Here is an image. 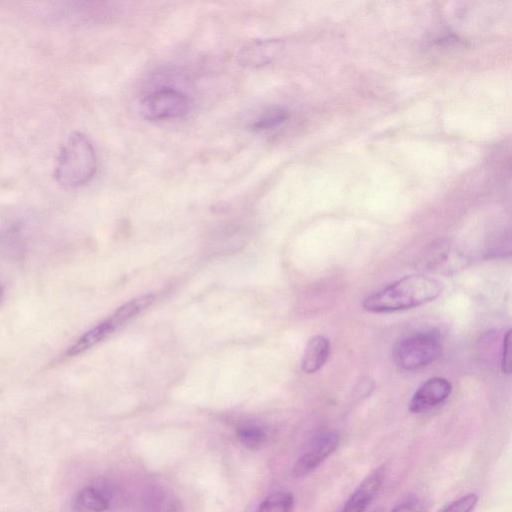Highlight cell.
<instances>
[{
	"instance_id": "6da1fadb",
	"label": "cell",
	"mask_w": 512,
	"mask_h": 512,
	"mask_svg": "<svg viewBox=\"0 0 512 512\" xmlns=\"http://www.w3.org/2000/svg\"><path fill=\"white\" fill-rule=\"evenodd\" d=\"M442 284L429 276H405L385 288L370 294L363 301V308L373 313L406 310L436 299Z\"/></svg>"
},
{
	"instance_id": "7a4b0ae2",
	"label": "cell",
	"mask_w": 512,
	"mask_h": 512,
	"mask_svg": "<svg viewBox=\"0 0 512 512\" xmlns=\"http://www.w3.org/2000/svg\"><path fill=\"white\" fill-rule=\"evenodd\" d=\"M97 171V156L89 138L78 131L64 140L57 155L54 176L63 187L76 188L90 182Z\"/></svg>"
},
{
	"instance_id": "3957f363",
	"label": "cell",
	"mask_w": 512,
	"mask_h": 512,
	"mask_svg": "<svg viewBox=\"0 0 512 512\" xmlns=\"http://www.w3.org/2000/svg\"><path fill=\"white\" fill-rule=\"evenodd\" d=\"M146 296H139L119 307L112 315L85 332L65 351V357H74L97 345L121 328L141 311L149 307Z\"/></svg>"
},
{
	"instance_id": "277c9868",
	"label": "cell",
	"mask_w": 512,
	"mask_h": 512,
	"mask_svg": "<svg viewBox=\"0 0 512 512\" xmlns=\"http://www.w3.org/2000/svg\"><path fill=\"white\" fill-rule=\"evenodd\" d=\"M442 345L432 333H417L401 339L394 349L395 363L403 370H416L437 360Z\"/></svg>"
},
{
	"instance_id": "5b68a950",
	"label": "cell",
	"mask_w": 512,
	"mask_h": 512,
	"mask_svg": "<svg viewBox=\"0 0 512 512\" xmlns=\"http://www.w3.org/2000/svg\"><path fill=\"white\" fill-rule=\"evenodd\" d=\"M190 108L187 96L174 88L164 87L145 96L139 112L147 121L176 119L185 116Z\"/></svg>"
},
{
	"instance_id": "8992f818",
	"label": "cell",
	"mask_w": 512,
	"mask_h": 512,
	"mask_svg": "<svg viewBox=\"0 0 512 512\" xmlns=\"http://www.w3.org/2000/svg\"><path fill=\"white\" fill-rule=\"evenodd\" d=\"M338 444L339 436L334 431H325L315 436L304 453L294 463L293 476L301 478L313 472L336 450Z\"/></svg>"
},
{
	"instance_id": "52a82bcc",
	"label": "cell",
	"mask_w": 512,
	"mask_h": 512,
	"mask_svg": "<svg viewBox=\"0 0 512 512\" xmlns=\"http://www.w3.org/2000/svg\"><path fill=\"white\" fill-rule=\"evenodd\" d=\"M452 391L451 383L442 377H433L424 382L414 393L409 404L412 413L426 412L442 404Z\"/></svg>"
},
{
	"instance_id": "ba28073f",
	"label": "cell",
	"mask_w": 512,
	"mask_h": 512,
	"mask_svg": "<svg viewBox=\"0 0 512 512\" xmlns=\"http://www.w3.org/2000/svg\"><path fill=\"white\" fill-rule=\"evenodd\" d=\"M280 47V42L276 39H255L239 50L237 61L247 68H260L272 61Z\"/></svg>"
},
{
	"instance_id": "9c48e42d",
	"label": "cell",
	"mask_w": 512,
	"mask_h": 512,
	"mask_svg": "<svg viewBox=\"0 0 512 512\" xmlns=\"http://www.w3.org/2000/svg\"><path fill=\"white\" fill-rule=\"evenodd\" d=\"M112 492L103 483L90 484L80 489L73 499L75 512H105L109 509Z\"/></svg>"
},
{
	"instance_id": "30bf717a",
	"label": "cell",
	"mask_w": 512,
	"mask_h": 512,
	"mask_svg": "<svg viewBox=\"0 0 512 512\" xmlns=\"http://www.w3.org/2000/svg\"><path fill=\"white\" fill-rule=\"evenodd\" d=\"M384 480V468L367 476L351 494L340 512H364L378 494Z\"/></svg>"
},
{
	"instance_id": "8fae6325",
	"label": "cell",
	"mask_w": 512,
	"mask_h": 512,
	"mask_svg": "<svg viewBox=\"0 0 512 512\" xmlns=\"http://www.w3.org/2000/svg\"><path fill=\"white\" fill-rule=\"evenodd\" d=\"M146 512H183L181 500L163 487H150L143 498Z\"/></svg>"
},
{
	"instance_id": "7c38bea8",
	"label": "cell",
	"mask_w": 512,
	"mask_h": 512,
	"mask_svg": "<svg viewBox=\"0 0 512 512\" xmlns=\"http://www.w3.org/2000/svg\"><path fill=\"white\" fill-rule=\"evenodd\" d=\"M330 353V342L324 336H314L305 347L301 367L306 373L318 371L327 361Z\"/></svg>"
},
{
	"instance_id": "4fadbf2b",
	"label": "cell",
	"mask_w": 512,
	"mask_h": 512,
	"mask_svg": "<svg viewBox=\"0 0 512 512\" xmlns=\"http://www.w3.org/2000/svg\"><path fill=\"white\" fill-rule=\"evenodd\" d=\"M288 112L281 106L271 105L255 114L246 124L251 132H262L280 126L286 121Z\"/></svg>"
},
{
	"instance_id": "5bb4252c",
	"label": "cell",
	"mask_w": 512,
	"mask_h": 512,
	"mask_svg": "<svg viewBox=\"0 0 512 512\" xmlns=\"http://www.w3.org/2000/svg\"><path fill=\"white\" fill-rule=\"evenodd\" d=\"M236 436L245 447L258 449L264 445L267 439L266 431L253 423L241 424L236 429Z\"/></svg>"
},
{
	"instance_id": "9a60e30c",
	"label": "cell",
	"mask_w": 512,
	"mask_h": 512,
	"mask_svg": "<svg viewBox=\"0 0 512 512\" xmlns=\"http://www.w3.org/2000/svg\"><path fill=\"white\" fill-rule=\"evenodd\" d=\"M294 497L290 492L277 491L267 496L258 506L257 512H293Z\"/></svg>"
},
{
	"instance_id": "2e32d148",
	"label": "cell",
	"mask_w": 512,
	"mask_h": 512,
	"mask_svg": "<svg viewBox=\"0 0 512 512\" xmlns=\"http://www.w3.org/2000/svg\"><path fill=\"white\" fill-rule=\"evenodd\" d=\"M477 502V494L469 493L449 503L442 512H472Z\"/></svg>"
},
{
	"instance_id": "e0dca14e",
	"label": "cell",
	"mask_w": 512,
	"mask_h": 512,
	"mask_svg": "<svg viewBox=\"0 0 512 512\" xmlns=\"http://www.w3.org/2000/svg\"><path fill=\"white\" fill-rule=\"evenodd\" d=\"M501 370L505 374L511 373V330H508L502 343Z\"/></svg>"
},
{
	"instance_id": "ac0fdd59",
	"label": "cell",
	"mask_w": 512,
	"mask_h": 512,
	"mask_svg": "<svg viewBox=\"0 0 512 512\" xmlns=\"http://www.w3.org/2000/svg\"><path fill=\"white\" fill-rule=\"evenodd\" d=\"M391 512H421V509L417 502L406 501L396 506Z\"/></svg>"
},
{
	"instance_id": "d6986e66",
	"label": "cell",
	"mask_w": 512,
	"mask_h": 512,
	"mask_svg": "<svg viewBox=\"0 0 512 512\" xmlns=\"http://www.w3.org/2000/svg\"><path fill=\"white\" fill-rule=\"evenodd\" d=\"M3 299H4V288H3V285H2V283L0 281V305L3 302Z\"/></svg>"
}]
</instances>
